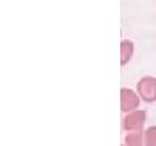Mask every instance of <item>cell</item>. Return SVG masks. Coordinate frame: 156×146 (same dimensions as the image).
Returning <instances> with one entry per match:
<instances>
[{"instance_id":"3957f363","label":"cell","mask_w":156,"mask_h":146,"mask_svg":"<svg viewBox=\"0 0 156 146\" xmlns=\"http://www.w3.org/2000/svg\"><path fill=\"white\" fill-rule=\"evenodd\" d=\"M140 107V96L130 88H122L120 89V110L129 114Z\"/></svg>"},{"instance_id":"6da1fadb","label":"cell","mask_w":156,"mask_h":146,"mask_svg":"<svg viewBox=\"0 0 156 146\" xmlns=\"http://www.w3.org/2000/svg\"><path fill=\"white\" fill-rule=\"evenodd\" d=\"M145 122H146V112L136 109L133 112L125 114L124 120H122V128L129 133L130 131H143Z\"/></svg>"},{"instance_id":"7a4b0ae2","label":"cell","mask_w":156,"mask_h":146,"mask_svg":"<svg viewBox=\"0 0 156 146\" xmlns=\"http://www.w3.org/2000/svg\"><path fill=\"white\" fill-rule=\"evenodd\" d=\"M136 94L145 102L156 101V78L154 76H143L136 83Z\"/></svg>"},{"instance_id":"52a82bcc","label":"cell","mask_w":156,"mask_h":146,"mask_svg":"<svg viewBox=\"0 0 156 146\" xmlns=\"http://www.w3.org/2000/svg\"><path fill=\"white\" fill-rule=\"evenodd\" d=\"M122 146H124V144H122Z\"/></svg>"},{"instance_id":"5b68a950","label":"cell","mask_w":156,"mask_h":146,"mask_svg":"<svg viewBox=\"0 0 156 146\" xmlns=\"http://www.w3.org/2000/svg\"><path fill=\"white\" fill-rule=\"evenodd\" d=\"M124 146H143V131H130L124 138Z\"/></svg>"},{"instance_id":"8992f818","label":"cell","mask_w":156,"mask_h":146,"mask_svg":"<svg viewBox=\"0 0 156 146\" xmlns=\"http://www.w3.org/2000/svg\"><path fill=\"white\" fill-rule=\"evenodd\" d=\"M143 146H156V125L143 131Z\"/></svg>"},{"instance_id":"277c9868","label":"cell","mask_w":156,"mask_h":146,"mask_svg":"<svg viewBox=\"0 0 156 146\" xmlns=\"http://www.w3.org/2000/svg\"><path fill=\"white\" fill-rule=\"evenodd\" d=\"M133 55V42L122 41L120 42V65H127Z\"/></svg>"}]
</instances>
